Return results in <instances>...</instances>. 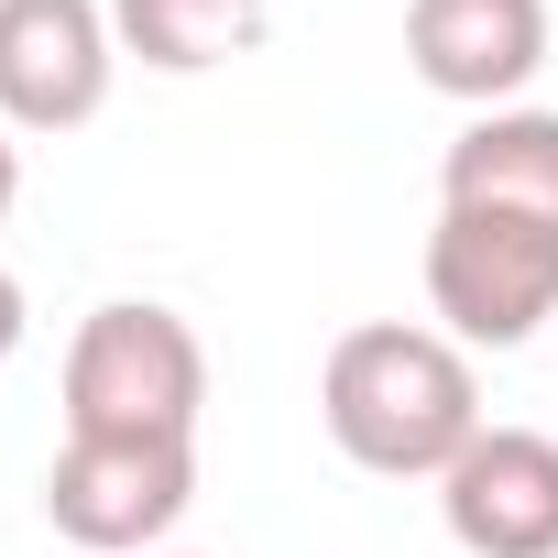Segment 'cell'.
<instances>
[{
	"label": "cell",
	"instance_id": "cell-1",
	"mask_svg": "<svg viewBox=\"0 0 558 558\" xmlns=\"http://www.w3.org/2000/svg\"><path fill=\"white\" fill-rule=\"evenodd\" d=\"M318 416L340 438V460L384 471V482H438L493 416H482V373L449 329L416 318H362L329 340L318 362Z\"/></svg>",
	"mask_w": 558,
	"mask_h": 558
},
{
	"label": "cell",
	"instance_id": "cell-2",
	"mask_svg": "<svg viewBox=\"0 0 558 558\" xmlns=\"http://www.w3.org/2000/svg\"><path fill=\"white\" fill-rule=\"evenodd\" d=\"M208 416V351L175 307L110 296L66 340V438H197Z\"/></svg>",
	"mask_w": 558,
	"mask_h": 558
},
{
	"label": "cell",
	"instance_id": "cell-3",
	"mask_svg": "<svg viewBox=\"0 0 558 558\" xmlns=\"http://www.w3.org/2000/svg\"><path fill=\"white\" fill-rule=\"evenodd\" d=\"M427 307L460 351H525L558 318V219L438 197L427 230Z\"/></svg>",
	"mask_w": 558,
	"mask_h": 558
},
{
	"label": "cell",
	"instance_id": "cell-4",
	"mask_svg": "<svg viewBox=\"0 0 558 558\" xmlns=\"http://www.w3.org/2000/svg\"><path fill=\"white\" fill-rule=\"evenodd\" d=\"M197 504V438H66L45 460V525L99 558H154Z\"/></svg>",
	"mask_w": 558,
	"mask_h": 558
},
{
	"label": "cell",
	"instance_id": "cell-5",
	"mask_svg": "<svg viewBox=\"0 0 558 558\" xmlns=\"http://www.w3.org/2000/svg\"><path fill=\"white\" fill-rule=\"evenodd\" d=\"M110 0H0V121L12 132H88L110 110Z\"/></svg>",
	"mask_w": 558,
	"mask_h": 558
},
{
	"label": "cell",
	"instance_id": "cell-6",
	"mask_svg": "<svg viewBox=\"0 0 558 558\" xmlns=\"http://www.w3.org/2000/svg\"><path fill=\"white\" fill-rule=\"evenodd\" d=\"M438 514L471 558H558V438L547 427H482L438 471Z\"/></svg>",
	"mask_w": 558,
	"mask_h": 558
},
{
	"label": "cell",
	"instance_id": "cell-7",
	"mask_svg": "<svg viewBox=\"0 0 558 558\" xmlns=\"http://www.w3.org/2000/svg\"><path fill=\"white\" fill-rule=\"evenodd\" d=\"M405 66L460 110H514L547 66V0H405Z\"/></svg>",
	"mask_w": 558,
	"mask_h": 558
},
{
	"label": "cell",
	"instance_id": "cell-8",
	"mask_svg": "<svg viewBox=\"0 0 558 558\" xmlns=\"http://www.w3.org/2000/svg\"><path fill=\"white\" fill-rule=\"evenodd\" d=\"M438 197H471V208H525V219H558V110H471V132L438 154Z\"/></svg>",
	"mask_w": 558,
	"mask_h": 558
},
{
	"label": "cell",
	"instance_id": "cell-9",
	"mask_svg": "<svg viewBox=\"0 0 558 558\" xmlns=\"http://www.w3.org/2000/svg\"><path fill=\"white\" fill-rule=\"evenodd\" d=\"M110 34L154 77H208L274 34V0H110Z\"/></svg>",
	"mask_w": 558,
	"mask_h": 558
},
{
	"label": "cell",
	"instance_id": "cell-10",
	"mask_svg": "<svg viewBox=\"0 0 558 558\" xmlns=\"http://www.w3.org/2000/svg\"><path fill=\"white\" fill-rule=\"evenodd\" d=\"M23 329H34V307H23V274H12V263H0V362H12V351H23Z\"/></svg>",
	"mask_w": 558,
	"mask_h": 558
},
{
	"label": "cell",
	"instance_id": "cell-11",
	"mask_svg": "<svg viewBox=\"0 0 558 558\" xmlns=\"http://www.w3.org/2000/svg\"><path fill=\"white\" fill-rule=\"evenodd\" d=\"M12 197H23V143H12V121H0V219H12Z\"/></svg>",
	"mask_w": 558,
	"mask_h": 558
},
{
	"label": "cell",
	"instance_id": "cell-12",
	"mask_svg": "<svg viewBox=\"0 0 558 558\" xmlns=\"http://www.w3.org/2000/svg\"><path fill=\"white\" fill-rule=\"evenodd\" d=\"M154 558H165V547H154Z\"/></svg>",
	"mask_w": 558,
	"mask_h": 558
}]
</instances>
